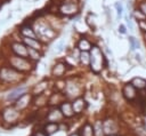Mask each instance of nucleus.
<instances>
[{"label":"nucleus","instance_id":"nucleus-1","mask_svg":"<svg viewBox=\"0 0 146 136\" xmlns=\"http://www.w3.org/2000/svg\"><path fill=\"white\" fill-rule=\"evenodd\" d=\"M21 122V112L14 105H7L0 111V123L3 128L10 129Z\"/></svg>","mask_w":146,"mask_h":136},{"label":"nucleus","instance_id":"nucleus-2","mask_svg":"<svg viewBox=\"0 0 146 136\" xmlns=\"http://www.w3.org/2000/svg\"><path fill=\"white\" fill-rule=\"evenodd\" d=\"M24 80V74L16 71L9 65L0 66V83L1 85H15L19 86V83Z\"/></svg>","mask_w":146,"mask_h":136},{"label":"nucleus","instance_id":"nucleus-3","mask_svg":"<svg viewBox=\"0 0 146 136\" xmlns=\"http://www.w3.org/2000/svg\"><path fill=\"white\" fill-rule=\"evenodd\" d=\"M106 59L100 48L98 46H92L90 50V70L92 71V73L99 74L103 71Z\"/></svg>","mask_w":146,"mask_h":136},{"label":"nucleus","instance_id":"nucleus-4","mask_svg":"<svg viewBox=\"0 0 146 136\" xmlns=\"http://www.w3.org/2000/svg\"><path fill=\"white\" fill-rule=\"evenodd\" d=\"M8 64L16 71L21 73H27L33 70V65L30 63L29 58H23L19 56H10L8 58Z\"/></svg>","mask_w":146,"mask_h":136},{"label":"nucleus","instance_id":"nucleus-5","mask_svg":"<svg viewBox=\"0 0 146 136\" xmlns=\"http://www.w3.org/2000/svg\"><path fill=\"white\" fill-rule=\"evenodd\" d=\"M63 93H64L66 99L73 101V99L82 96V87L74 79H68L67 81H65V88H64Z\"/></svg>","mask_w":146,"mask_h":136},{"label":"nucleus","instance_id":"nucleus-6","mask_svg":"<svg viewBox=\"0 0 146 136\" xmlns=\"http://www.w3.org/2000/svg\"><path fill=\"white\" fill-rule=\"evenodd\" d=\"M103 126H104V130L106 136L110 135H116L120 134V121H117L115 118L107 115L103 119Z\"/></svg>","mask_w":146,"mask_h":136},{"label":"nucleus","instance_id":"nucleus-7","mask_svg":"<svg viewBox=\"0 0 146 136\" xmlns=\"http://www.w3.org/2000/svg\"><path fill=\"white\" fill-rule=\"evenodd\" d=\"M26 90H27V86L21 83L19 86H16V87L11 88V89L6 94V96H5V101H6L8 104L13 105V104H14V103H15L22 95H24L25 93H27Z\"/></svg>","mask_w":146,"mask_h":136},{"label":"nucleus","instance_id":"nucleus-8","mask_svg":"<svg viewBox=\"0 0 146 136\" xmlns=\"http://www.w3.org/2000/svg\"><path fill=\"white\" fill-rule=\"evenodd\" d=\"M121 95L122 97L127 101V102H130V103H133L135 101H137L139 98V94H138V90L130 83V82H127L122 86V89H121Z\"/></svg>","mask_w":146,"mask_h":136},{"label":"nucleus","instance_id":"nucleus-9","mask_svg":"<svg viewBox=\"0 0 146 136\" xmlns=\"http://www.w3.org/2000/svg\"><path fill=\"white\" fill-rule=\"evenodd\" d=\"M65 120L59 106H54V107H48L47 109V114L44 118L43 122H56V123H60Z\"/></svg>","mask_w":146,"mask_h":136},{"label":"nucleus","instance_id":"nucleus-10","mask_svg":"<svg viewBox=\"0 0 146 136\" xmlns=\"http://www.w3.org/2000/svg\"><path fill=\"white\" fill-rule=\"evenodd\" d=\"M55 31L54 29H51L49 25L44 24V23H41L36 26L35 29V35L39 37L41 40H52V38L55 37Z\"/></svg>","mask_w":146,"mask_h":136},{"label":"nucleus","instance_id":"nucleus-11","mask_svg":"<svg viewBox=\"0 0 146 136\" xmlns=\"http://www.w3.org/2000/svg\"><path fill=\"white\" fill-rule=\"evenodd\" d=\"M31 104H33V95H32L31 93H25V94L22 95L13 105L22 113V112L26 111V110L30 107Z\"/></svg>","mask_w":146,"mask_h":136},{"label":"nucleus","instance_id":"nucleus-12","mask_svg":"<svg viewBox=\"0 0 146 136\" xmlns=\"http://www.w3.org/2000/svg\"><path fill=\"white\" fill-rule=\"evenodd\" d=\"M58 11L65 16H72L79 11V5L75 1H65L59 3Z\"/></svg>","mask_w":146,"mask_h":136},{"label":"nucleus","instance_id":"nucleus-13","mask_svg":"<svg viewBox=\"0 0 146 136\" xmlns=\"http://www.w3.org/2000/svg\"><path fill=\"white\" fill-rule=\"evenodd\" d=\"M72 106H73V111H74L75 117H78V115H81L84 113V111L88 107V103H87L86 98H83L81 96V97H78V98L72 101Z\"/></svg>","mask_w":146,"mask_h":136},{"label":"nucleus","instance_id":"nucleus-14","mask_svg":"<svg viewBox=\"0 0 146 136\" xmlns=\"http://www.w3.org/2000/svg\"><path fill=\"white\" fill-rule=\"evenodd\" d=\"M11 50L16 54V56L23 57V58H29V53H27V47L24 45V42L19 41H13L10 43Z\"/></svg>","mask_w":146,"mask_h":136},{"label":"nucleus","instance_id":"nucleus-15","mask_svg":"<svg viewBox=\"0 0 146 136\" xmlns=\"http://www.w3.org/2000/svg\"><path fill=\"white\" fill-rule=\"evenodd\" d=\"M67 69H70V66L67 65L66 62H58L54 65V67L51 70V75L56 79H60L64 77Z\"/></svg>","mask_w":146,"mask_h":136},{"label":"nucleus","instance_id":"nucleus-16","mask_svg":"<svg viewBox=\"0 0 146 136\" xmlns=\"http://www.w3.org/2000/svg\"><path fill=\"white\" fill-rule=\"evenodd\" d=\"M66 99L65 95L63 91H56L49 95V99H48V106L49 107H54V106H59Z\"/></svg>","mask_w":146,"mask_h":136},{"label":"nucleus","instance_id":"nucleus-17","mask_svg":"<svg viewBox=\"0 0 146 136\" xmlns=\"http://www.w3.org/2000/svg\"><path fill=\"white\" fill-rule=\"evenodd\" d=\"M59 109H60V111H62V113H63L65 119H73L75 117L74 111H73V106H72V101L65 99L59 105Z\"/></svg>","mask_w":146,"mask_h":136},{"label":"nucleus","instance_id":"nucleus-18","mask_svg":"<svg viewBox=\"0 0 146 136\" xmlns=\"http://www.w3.org/2000/svg\"><path fill=\"white\" fill-rule=\"evenodd\" d=\"M41 127H42V130L48 136H51L57 131H59V123H56V122H42Z\"/></svg>","mask_w":146,"mask_h":136},{"label":"nucleus","instance_id":"nucleus-19","mask_svg":"<svg viewBox=\"0 0 146 136\" xmlns=\"http://www.w3.org/2000/svg\"><path fill=\"white\" fill-rule=\"evenodd\" d=\"M48 99H49V96H47V94L33 96V104L32 105H34L35 107H38V110H40V109L48 105Z\"/></svg>","mask_w":146,"mask_h":136},{"label":"nucleus","instance_id":"nucleus-20","mask_svg":"<svg viewBox=\"0 0 146 136\" xmlns=\"http://www.w3.org/2000/svg\"><path fill=\"white\" fill-rule=\"evenodd\" d=\"M79 134L80 136H95L94 135V127L92 122L87 120L82 123V126L79 128Z\"/></svg>","mask_w":146,"mask_h":136},{"label":"nucleus","instance_id":"nucleus-21","mask_svg":"<svg viewBox=\"0 0 146 136\" xmlns=\"http://www.w3.org/2000/svg\"><path fill=\"white\" fill-rule=\"evenodd\" d=\"M48 88V80H41L40 82H38L36 85H34V87L32 88V91L31 94L33 96H38V95H41V94H44L46 90Z\"/></svg>","mask_w":146,"mask_h":136},{"label":"nucleus","instance_id":"nucleus-22","mask_svg":"<svg viewBox=\"0 0 146 136\" xmlns=\"http://www.w3.org/2000/svg\"><path fill=\"white\" fill-rule=\"evenodd\" d=\"M92 127H94V135L95 136H106L104 126H103V119H95L92 121Z\"/></svg>","mask_w":146,"mask_h":136},{"label":"nucleus","instance_id":"nucleus-23","mask_svg":"<svg viewBox=\"0 0 146 136\" xmlns=\"http://www.w3.org/2000/svg\"><path fill=\"white\" fill-rule=\"evenodd\" d=\"M130 83L138 90H145L146 89V79L141 78V77H135L130 80Z\"/></svg>","mask_w":146,"mask_h":136},{"label":"nucleus","instance_id":"nucleus-24","mask_svg":"<svg viewBox=\"0 0 146 136\" xmlns=\"http://www.w3.org/2000/svg\"><path fill=\"white\" fill-rule=\"evenodd\" d=\"M19 33L23 35V38H32V39H35V32L32 30V26H30V25L22 24V26L19 27Z\"/></svg>","mask_w":146,"mask_h":136},{"label":"nucleus","instance_id":"nucleus-25","mask_svg":"<svg viewBox=\"0 0 146 136\" xmlns=\"http://www.w3.org/2000/svg\"><path fill=\"white\" fill-rule=\"evenodd\" d=\"M23 42L27 48H33L36 50H40L42 48L41 42L38 41L36 39H32V38H23Z\"/></svg>","mask_w":146,"mask_h":136},{"label":"nucleus","instance_id":"nucleus-26","mask_svg":"<svg viewBox=\"0 0 146 136\" xmlns=\"http://www.w3.org/2000/svg\"><path fill=\"white\" fill-rule=\"evenodd\" d=\"M91 48H92V45L87 38H81L78 41V49H80L81 51H89L91 50Z\"/></svg>","mask_w":146,"mask_h":136},{"label":"nucleus","instance_id":"nucleus-27","mask_svg":"<svg viewBox=\"0 0 146 136\" xmlns=\"http://www.w3.org/2000/svg\"><path fill=\"white\" fill-rule=\"evenodd\" d=\"M27 53H29V59L31 61H39L40 57H41V53L40 50H36V49H33V48H27Z\"/></svg>","mask_w":146,"mask_h":136},{"label":"nucleus","instance_id":"nucleus-28","mask_svg":"<svg viewBox=\"0 0 146 136\" xmlns=\"http://www.w3.org/2000/svg\"><path fill=\"white\" fill-rule=\"evenodd\" d=\"M80 63L83 66H90V53L81 51L80 53Z\"/></svg>","mask_w":146,"mask_h":136},{"label":"nucleus","instance_id":"nucleus-29","mask_svg":"<svg viewBox=\"0 0 146 136\" xmlns=\"http://www.w3.org/2000/svg\"><path fill=\"white\" fill-rule=\"evenodd\" d=\"M129 43H130V48H131V50H135V49H138L140 46H139V42H138V40L137 39H135L132 35H130L129 38Z\"/></svg>","mask_w":146,"mask_h":136},{"label":"nucleus","instance_id":"nucleus-30","mask_svg":"<svg viewBox=\"0 0 146 136\" xmlns=\"http://www.w3.org/2000/svg\"><path fill=\"white\" fill-rule=\"evenodd\" d=\"M133 17L137 19V22L143 21V19H146V16H145L139 9H135V10H133Z\"/></svg>","mask_w":146,"mask_h":136},{"label":"nucleus","instance_id":"nucleus-31","mask_svg":"<svg viewBox=\"0 0 146 136\" xmlns=\"http://www.w3.org/2000/svg\"><path fill=\"white\" fill-rule=\"evenodd\" d=\"M41 125H42V123H41ZM41 125H40V127L34 128V130H33V133H32V135H33V136H48V135L42 130Z\"/></svg>","mask_w":146,"mask_h":136},{"label":"nucleus","instance_id":"nucleus-32","mask_svg":"<svg viewBox=\"0 0 146 136\" xmlns=\"http://www.w3.org/2000/svg\"><path fill=\"white\" fill-rule=\"evenodd\" d=\"M115 9H116V14H117V18L122 17L123 14V7L121 5V2H115Z\"/></svg>","mask_w":146,"mask_h":136},{"label":"nucleus","instance_id":"nucleus-33","mask_svg":"<svg viewBox=\"0 0 146 136\" xmlns=\"http://www.w3.org/2000/svg\"><path fill=\"white\" fill-rule=\"evenodd\" d=\"M63 48H64V40H59V41L57 42V45L55 46V53H56V54L60 53V51L63 50Z\"/></svg>","mask_w":146,"mask_h":136},{"label":"nucleus","instance_id":"nucleus-34","mask_svg":"<svg viewBox=\"0 0 146 136\" xmlns=\"http://www.w3.org/2000/svg\"><path fill=\"white\" fill-rule=\"evenodd\" d=\"M138 9L146 16V0H143V1L139 2V5H138Z\"/></svg>","mask_w":146,"mask_h":136},{"label":"nucleus","instance_id":"nucleus-35","mask_svg":"<svg viewBox=\"0 0 146 136\" xmlns=\"http://www.w3.org/2000/svg\"><path fill=\"white\" fill-rule=\"evenodd\" d=\"M59 130H63V131H68L70 130V125L67 123V121H63L59 123Z\"/></svg>","mask_w":146,"mask_h":136},{"label":"nucleus","instance_id":"nucleus-36","mask_svg":"<svg viewBox=\"0 0 146 136\" xmlns=\"http://www.w3.org/2000/svg\"><path fill=\"white\" fill-rule=\"evenodd\" d=\"M138 23V26H139V29L144 32V33H146V19H143V21H139V22H137Z\"/></svg>","mask_w":146,"mask_h":136},{"label":"nucleus","instance_id":"nucleus-37","mask_svg":"<svg viewBox=\"0 0 146 136\" xmlns=\"http://www.w3.org/2000/svg\"><path fill=\"white\" fill-rule=\"evenodd\" d=\"M119 32L120 33H122V34H125L127 33V29H125V26L124 25H119Z\"/></svg>","mask_w":146,"mask_h":136},{"label":"nucleus","instance_id":"nucleus-38","mask_svg":"<svg viewBox=\"0 0 146 136\" xmlns=\"http://www.w3.org/2000/svg\"><path fill=\"white\" fill-rule=\"evenodd\" d=\"M135 58H136V61H138L139 63H141V56H140V54L136 53V54H135Z\"/></svg>","mask_w":146,"mask_h":136},{"label":"nucleus","instance_id":"nucleus-39","mask_svg":"<svg viewBox=\"0 0 146 136\" xmlns=\"http://www.w3.org/2000/svg\"><path fill=\"white\" fill-rule=\"evenodd\" d=\"M68 136H80V134H79V130H76L75 133H72V134H70Z\"/></svg>","mask_w":146,"mask_h":136},{"label":"nucleus","instance_id":"nucleus-40","mask_svg":"<svg viewBox=\"0 0 146 136\" xmlns=\"http://www.w3.org/2000/svg\"><path fill=\"white\" fill-rule=\"evenodd\" d=\"M110 136H123V135H121V134H116V135H110Z\"/></svg>","mask_w":146,"mask_h":136},{"label":"nucleus","instance_id":"nucleus-41","mask_svg":"<svg viewBox=\"0 0 146 136\" xmlns=\"http://www.w3.org/2000/svg\"><path fill=\"white\" fill-rule=\"evenodd\" d=\"M144 39H145V42H146V33H144Z\"/></svg>","mask_w":146,"mask_h":136},{"label":"nucleus","instance_id":"nucleus-42","mask_svg":"<svg viewBox=\"0 0 146 136\" xmlns=\"http://www.w3.org/2000/svg\"><path fill=\"white\" fill-rule=\"evenodd\" d=\"M145 93H146V89H145Z\"/></svg>","mask_w":146,"mask_h":136},{"label":"nucleus","instance_id":"nucleus-43","mask_svg":"<svg viewBox=\"0 0 146 136\" xmlns=\"http://www.w3.org/2000/svg\"><path fill=\"white\" fill-rule=\"evenodd\" d=\"M31 136H33V135H31Z\"/></svg>","mask_w":146,"mask_h":136}]
</instances>
